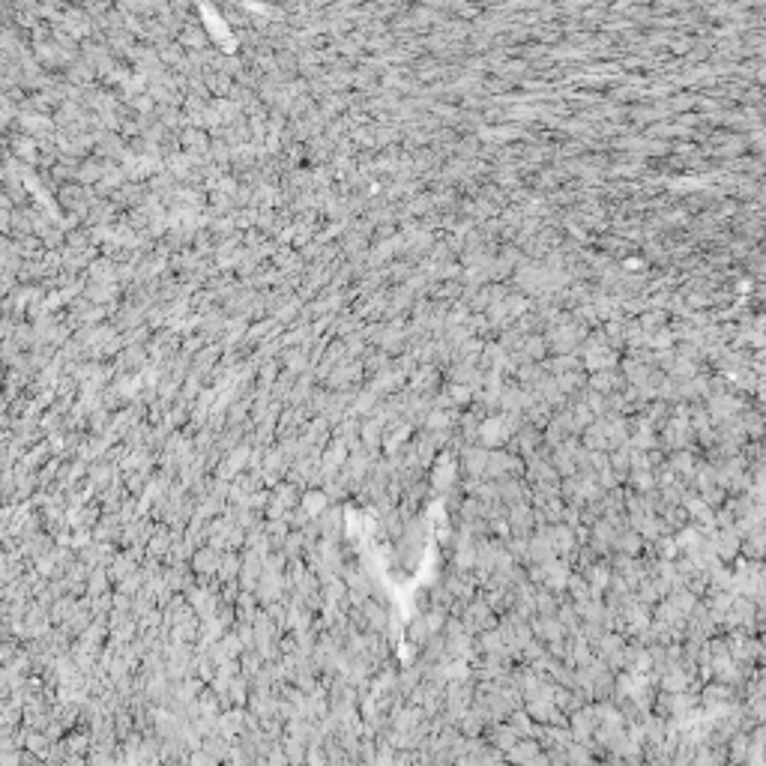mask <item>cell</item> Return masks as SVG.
<instances>
[{
  "label": "cell",
  "instance_id": "7a4b0ae2",
  "mask_svg": "<svg viewBox=\"0 0 766 766\" xmlns=\"http://www.w3.org/2000/svg\"><path fill=\"white\" fill-rule=\"evenodd\" d=\"M51 749H54V742H51V736H48L45 731H27V736H24V751L36 754L39 760H48Z\"/></svg>",
  "mask_w": 766,
  "mask_h": 766
},
{
  "label": "cell",
  "instance_id": "3957f363",
  "mask_svg": "<svg viewBox=\"0 0 766 766\" xmlns=\"http://www.w3.org/2000/svg\"><path fill=\"white\" fill-rule=\"evenodd\" d=\"M231 745H234V742H228L225 736L213 733V736H207V740H204V749H201V751L210 754L216 763H225L228 758H231Z\"/></svg>",
  "mask_w": 766,
  "mask_h": 766
},
{
  "label": "cell",
  "instance_id": "5b68a950",
  "mask_svg": "<svg viewBox=\"0 0 766 766\" xmlns=\"http://www.w3.org/2000/svg\"><path fill=\"white\" fill-rule=\"evenodd\" d=\"M63 745L69 749V754H75V758H87V754L93 751V742H90V736L87 733H69Z\"/></svg>",
  "mask_w": 766,
  "mask_h": 766
},
{
  "label": "cell",
  "instance_id": "6da1fadb",
  "mask_svg": "<svg viewBox=\"0 0 766 766\" xmlns=\"http://www.w3.org/2000/svg\"><path fill=\"white\" fill-rule=\"evenodd\" d=\"M246 724H248V712L243 710H234V712H225V715H218V736H225L228 742H234V740H240L243 731H246Z\"/></svg>",
  "mask_w": 766,
  "mask_h": 766
},
{
  "label": "cell",
  "instance_id": "52a82bcc",
  "mask_svg": "<svg viewBox=\"0 0 766 766\" xmlns=\"http://www.w3.org/2000/svg\"><path fill=\"white\" fill-rule=\"evenodd\" d=\"M321 503H324L321 494H305V509L308 512H317V509H321Z\"/></svg>",
  "mask_w": 766,
  "mask_h": 766
},
{
  "label": "cell",
  "instance_id": "8992f818",
  "mask_svg": "<svg viewBox=\"0 0 766 766\" xmlns=\"http://www.w3.org/2000/svg\"><path fill=\"white\" fill-rule=\"evenodd\" d=\"M186 766H218V763L207 751H192V754H186Z\"/></svg>",
  "mask_w": 766,
  "mask_h": 766
},
{
  "label": "cell",
  "instance_id": "277c9868",
  "mask_svg": "<svg viewBox=\"0 0 766 766\" xmlns=\"http://www.w3.org/2000/svg\"><path fill=\"white\" fill-rule=\"evenodd\" d=\"M539 742H533V740H518V745H515V749L509 751V760L512 763H518V766H527L530 760H536L539 758Z\"/></svg>",
  "mask_w": 766,
  "mask_h": 766
}]
</instances>
